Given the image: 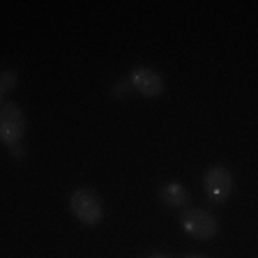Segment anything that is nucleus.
Here are the masks:
<instances>
[{"instance_id":"nucleus-1","label":"nucleus","mask_w":258,"mask_h":258,"mask_svg":"<svg viewBox=\"0 0 258 258\" xmlns=\"http://www.w3.org/2000/svg\"><path fill=\"white\" fill-rule=\"evenodd\" d=\"M70 210L81 224L90 226V228L99 226L104 219V203L99 199V194L92 191V189H76V191H72Z\"/></svg>"},{"instance_id":"nucleus-2","label":"nucleus","mask_w":258,"mask_h":258,"mask_svg":"<svg viewBox=\"0 0 258 258\" xmlns=\"http://www.w3.org/2000/svg\"><path fill=\"white\" fill-rule=\"evenodd\" d=\"M180 226L182 231L187 233L194 240H212L219 231V224H217V217L205 212L201 208H187L180 217Z\"/></svg>"},{"instance_id":"nucleus-3","label":"nucleus","mask_w":258,"mask_h":258,"mask_svg":"<svg viewBox=\"0 0 258 258\" xmlns=\"http://www.w3.org/2000/svg\"><path fill=\"white\" fill-rule=\"evenodd\" d=\"M26 134V115L16 102H3L0 106V141L12 148Z\"/></svg>"},{"instance_id":"nucleus-4","label":"nucleus","mask_w":258,"mask_h":258,"mask_svg":"<svg viewBox=\"0 0 258 258\" xmlns=\"http://www.w3.org/2000/svg\"><path fill=\"white\" fill-rule=\"evenodd\" d=\"M203 191L210 203L215 205L226 203L228 196L233 194V173L226 166H221V164L208 168V173L203 177Z\"/></svg>"},{"instance_id":"nucleus-5","label":"nucleus","mask_w":258,"mask_h":258,"mask_svg":"<svg viewBox=\"0 0 258 258\" xmlns=\"http://www.w3.org/2000/svg\"><path fill=\"white\" fill-rule=\"evenodd\" d=\"M127 81L132 86V90H136L145 99H155V97H159L164 92V79L152 67H134L129 72Z\"/></svg>"},{"instance_id":"nucleus-6","label":"nucleus","mask_w":258,"mask_h":258,"mask_svg":"<svg viewBox=\"0 0 258 258\" xmlns=\"http://www.w3.org/2000/svg\"><path fill=\"white\" fill-rule=\"evenodd\" d=\"M159 199H161V203L168 205V208H184V205H189V201H191V194L180 182H166L159 189Z\"/></svg>"},{"instance_id":"nucleus-7","label":"nucleus","mask_w":258,"mask_h":258,"mask_svg":"<svg viewBox=\"0 0 258 258\" xmlns=\"http://www.w3.org/2000/svg\"><path fill=\"white\" fill-rule=\"evenodd\" d=\"M16 86H19V76H16L14 70H3L0 72V95L3 97L10 95Z\"/></svg>"},{"instance_id":"nucleus-8","label":"nucleus","mask_w":258,"mask_h":258,"mask_svg":"<svg viewBox=\"0 0 258 258\" xmlns=\"http://www.w3.org/2000/svg\"><path fill=\"white\" fill-rule=\"evenodd\" d=\"M10 155L14 157V159H23V157H26V152H23L21 145L16 143V145H12V148H10Z\"/></svg>"},{"instance_id":"nucleus-9","label":"nucleus","mask_w":258,"mask_h":258,"mask_svg":"<svg viewBox=\"0 0 258 258\" xmlns=\"http://www.w3.org/2000/svg\"><path fill=\"white\" fill-rule=\"evenodd\" d=\"M127 88H132V86H129V81H127V83L115 86V88H113V97H124V90H127Z\"/></svg>"},{"instance_id":"nucleus-10","label":"nucleus","mask_w":258,"mask_h":258,"mask_svg":"<svg viewBox=\"0 0 258 258\" xmlns=\"http://www.w3.org/2000/svg\"><path fill=\"white\" fill-rule=\"evenodd\" d=\"M148 258H171V256H166V253H155V256H148Z\"/></svg>"},{"instance_id":"nucleus-11","label":"nucleus","mask_w":258,"mask_h":258,"mask_svg":"<svg viewBox=\"0 0 258 258\" xmlns=\"http://www.w3.org/2000/svg\"><path fill=\"white\" fill-rule=\"evenodd\" d=\"M184 258H205V256H199V253H194V256H184Z\"/></svg>"}]
</instances>
